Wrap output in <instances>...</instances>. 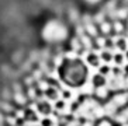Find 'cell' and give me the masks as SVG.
Segmentation results:
<instances>
[{"label":"cell","instance_id":"1","mask_svg":"<svg viewBox=\"0 0 128 126\" xmlns=\"http://www.w3.org/2000/svg\"><path fill=\"white\" fill-rule=\"evenodd\" d=\"M104 83H106V78H104V76H102V74H96L94 76V78H93V84H94V87H103L104 85Z\"/></svg>","mask_w":128,"mask_h":126},{"label":"cell","instance_id":"2","mask_svg":"<svg viewBox=\"0 0 128 126\" xmlns=\"http://www.w3.org/2000/svg\"><path fill=\"white\" fill-rule=\"evenodd\" d=\"M87 62L90 63L92 66H97L98 64V56L94 55V53H89V55H87Z\"/></svg>","mask_w":128,"mask_h":126},{"label":"cell","instance_id":"3","mask_svg":"<svg viewBox=\"0 0 128 126\" xmlns=\"http://www.w3.org/2000/svg\"><path fill=\"white\" fill-rule=\"evenodd\" d=\"M40 111L44 112V114H48L49 112V105L46 104V102H44V104L41 102V104H40Z\"/></svg>","mask_w":128,"mask_h":126},{"label":"cell","instance_id":"4","mask_svg":"<svg viewBox=\"0 0 128 126\" xmlns=\"http://www.w3.org/2000/svg\"><path fill=\"white\" fill-rule=\"evenodd\" d=\"M97 126H114V125L110 122L108 119H102V121L97 123Z\"/></svg>","mask_w":128,"mask_h":126},{"label":"cell","instance_id":"5","mask_svg":"<svg viewBox=\"0 0 128 126\" xmlns=\"http://www.w3.org/2000/svg\"><path fill=\"white\" fill-rule=\"evenodd\" d=\"M102 58L106 60V62H110L111 59H114V58H113V55H111V53H108V52H104V53L102 55Z\"/></svg>","mask_w":128,"mask_h":126},{"label":"cell","instance_id":"6","mask_svg":"<svg viewBox=\"0 0 128 126\" xmlns=\"http://www.w3.org/2000/svg\"><path fill=\"white\" fill-rule=\"evenodd\" d=\"M117 46L121 48V49H125V41H124V39H120V41L117 42Z\"/></svg>","mask_w":128,"mask_h":126},{"label":"cell","instance_id":"7","mask_svg":"<svg viewBox=\"0 0 128 126\" xmlns=\"http://www.w3.org/2000/svg\"><path fill=\"white\" fill-rule=\"evenodd\" d=\"M114 60H116L117 64H120V63L122 62V55H116L114 56Z\"/></svg>","mask_w":128,"mask_h":126},{"label":"cell","instance_id":"8","mask_svg":"<svg viewBox=\"0 0 128 126\" xmlns=\"http://www.w3.org/2000/svg\"><path fill=\"white\" fill-rule=\"evenodd\" d=\"M110 71V69L107 66H104V67H102V69H100V74H102V76H104V74H107Z\"/></svg>","mask_w":128,"mask_h":126},{"label":"cell","instance_id":"9","mask_svg":"<svg viewBox=\"0 0 128 126\" xmlns=\"http://www.w3.org/2000/svg\"><path fill=\"white\" fill-rule=\"evenodd\" d=\"M56 108H59V109H60V108H64V102H62V101H59V102L56 104Z\"/></svg>","mask_w":128,"mask_h":126},{"label":"cell","instance_id":"10","mask_svg":"<svg viewBox=\"0 0 128 126\" xmlns=\"http://www.w3.org/2000/svg\"><path fill=\"white\" fill-rule=\"evenodd\" d=\"M127 73H128V67H127Z\"/></svg>","mask_w":128,"mask_h":126},{"label":"cell","instance_id":"11","mask_svg":"<svg viewBox=\"0 0 128 126\" xmlns=\"http://www.w3.org/2000/svg\"><path fill=\"white\" fill-rule=\"evenodd\" d=\"M127 58H128V52H127Z\"/></svg>","mask_w":128,"mask_h":126}]
</instances>
